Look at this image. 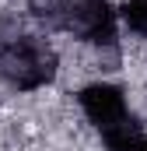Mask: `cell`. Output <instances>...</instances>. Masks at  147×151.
I'll use <instances>...</instances> for the list:
<instances>
[{"label": "cell", "instance_id": "7a4b0ae2", "mask_svg": "<svg viewBox=\"0 0 147 151\" xmlns=\"http://www.w3.org/2000/svg\"><path fill=\"white\" fill-rule=\"evenodd\" d=\"M77 102H81V113L88 116V123H91L98 134H109V130H116V127L130 123L126 95H123V88H116V84H109V81H95V84L81 88Z\"/></svg>", "mask_w": 147, "mask_h": 151}, {"label": "cell", "instance_id": "3957f363", "mask_svg": "<svg viewBox=\"0 0 147 151\" xmlns=\"http://www.w3.org/2000/svg\"><path fill=\"white\" fill-rule=\"evenodd\" d=\"M63 32H70L81 42H91V46H112L116 42V11L109 0H74Z\"/></svg>", "mask_w": 147, "mask_h": 151}, {"label": "cell", "instance_id": "277c9868", "mask_svg": "<svg viewBox=\"0 0 147 151\" xmlns=\"http://www.w3.org/2000/svg\"><path fill=\"white\" fill-rule=\"evenodd\" d=\"M102 141H105L109 151H147V134L133 119L116 127V130H109V134H102Z\"/></svg>", "mask_w": 147, "mask_h": 151}, {"label": "cell", "instance_id": "5b68a950", "mask_svg": "<svg viewBox=\"0 0 147 151\" xmlns=\"http://www.w3.org/2000/svg\"><path fill=\"white\" fill-rule=\"evenodd\" d=\"M74 0H28V11L39 25L46 28H67V14H70Z\"/></svg>", "mask_w": 147, "mask_h": 151}, {"label": "cell", "instance_id": "6da1fadb", "mask_svg": "<svg viewBox=\"0 0 147 151\" xmlns=\"http://www.w3.org/2000/svg\"><path fill=\"white\" fill-rule=\"evenodd\" d=\"M56 67H60V60H56L53 46L35 35H14L0 42V77L14 91H39V88L53 84Z\"/></svg>", "mask_w": 147, "mask_h": 151}, {"label": "cell", "instance_id": "8992f818", "mask_svg": "<svg viewBox=\"0 0 147 151\" xmlns=\"http://www.w3.org/2000/svg\"><path fill=\"white\" fill-rule=\"evenodd\" d=\"M123 21L133 35L147 39V0H126L123 4Z\"/></svg>", "mask_w": 147, "mask_h": 151}]
</instances>
